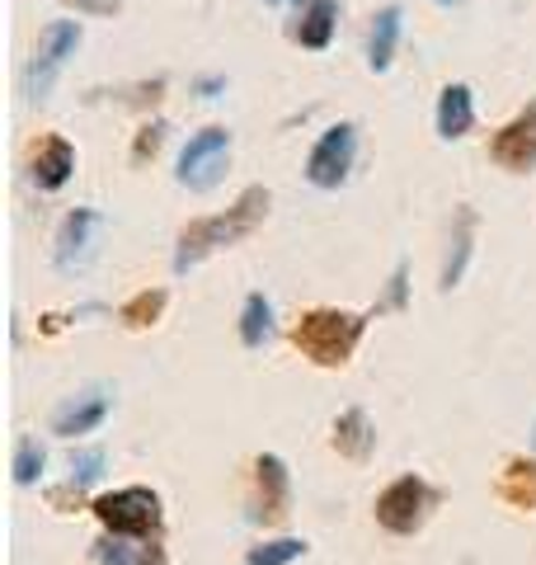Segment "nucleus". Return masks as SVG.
Returning a JSON list of instances; mask_svg holds the SVG:
<instances>
[{
  "mask_svg": "<svg viewBox=\"0 0 536 565\" xmlns=\"http://www.w3.org/2000/svg\"><path fill=\"white\" fill-rule=\"evenodd\" d=\"M71 174H76V147H71L66 137H47L39 151H33V166H29V180L39 184L43 193H57L71 184Z\"/></svg>",
  "mask_w": 536,
  "mask_h": 565,
  "instance_id": "f3484780",
  "label": "nucleus"
},
{
  "mask_svg": "<svg viewBox=\"0 0 536 565\" xmlns=\"http://www.w3.org/2000/svg\"><path fill=\"white\" fill-rule=\"evenodd\" d=\"M255 504H249V523H264V527H274L292 514V471L288 462H282L278 452H259V462H255Z\"/></svg>",
  "mask_w": 536,
  "mask_h": 565,
  "instance_id": "1a4fd4ad",
  "label": "nucleus"
},
{
  "mask_svg": "<svg viewBox=\"0 0 536 565\" xmlns=\"http://www.w3.org/2000/svg\"><path fill=\"white\" fill-rule=\"evenodd\" d=\"M264 6H274V10H288V14H301V6H307V0H264Z\"/></svg>",
  "mask_w": 536,
  "mask_h": 565,
  "instance_id": "c85d7f7f",
  "label": "nucleus"
},
{
  "mask_svg": "<svg viewBox=\"0 0 536 565\" xmlns=\"http://www.w3.org/2000/svg\"><path fill=\"white\" fill-rule=\"evenodd\" d=\"M405 39V10L400 6H382L372 14V29H367V71L372 76H386L396 66V52Z\"/></svg>",
  "mask_w": 536,
  "mask_h": 565,
  "instance_id": "4468645a",
  "label": "nucleus"
},
{
  "mask_svg": "<svg viewBox=\"0 0 536 565\" xmlns=\"http://www.w3.org/2000/svg\"><path fill=\"white\" fill-rule=\"evenodd\" d=\"M231 151H236V137H231L226 128H217V122L203 128V132H193L184 147H179V156H174V180H179V189L212 193V189L226 180Z\"/></svg>",
  "mask_w": 536,
  "mask_h": 565,
  "instance_id": "20e7f679",
  "label": "nucleus"
},
{
  "mask_svg": "<svg viewBox=\"0 0 536 565\" xmlns=\"http://www.w3.org/2000/svg\"><path fill=\"white\" fill-rule=\"evenodd\" d=\"M165 137H170V122H147V128H141L137 132V141H132V161L141 166V161H147V156H156L160 147H165Z\"/></svg>",
  "mask_w": 536,
  "mask_h": 565,
  "instance_id": "a878e982",
  "label": "nucleus"
},
{
  "mask_svg": "<svg viewBox=\"0 0 536 565\" xmlns=\"http://www.w3.org/2000/svg\"><path fill=\"white\" fill-rule=\"evenodd\" d=\"M104 467H109V452H104V448H76V452H71V467H66V490L57 494V504L66 500V494H76V500H81V494H85V490H89V486H95L99 476H104Z\"/></svg>",
  "mask_w": 536,
  "mask_h": 565,
  "instance_id": "aec40b11",
  "label": "nucleus"
},
{
  "mask_svg": "<svg viewBox=\"0 0 536 565\" xmlns=\"http://www.w3.org/2000/svg\"><path fill=\"white\" fill-rule=\"evenodd\" d=\"M357 147H363V132L357 122H330L325 132L315 137V147L307 156V184L320 193H334L353 180V166H357Z\"/></svg>",
  "mask_w": 536,
  "mask_h": 565,
  "instance_id": "0eeeda50",
  "label": "nucleus"
},
{
  "mask_svg": "<svg viewBox=\"0 0 536 565\" xmlns=\"http://www.w3.org/2000/svg\"><path fill=\"white\" fill-rule=\"evenodd\" d=\"M499 494H504L508 504H517V509H536V462H527V457H508Z\"/></svg>",
  "mask_w": 536,
  "mask_h": 565,
  "instance_id": "412c9836",
  "label": "nucleus"
},
{
  "mask_svg": "<svg viewBox=\"0 0 536 565\" xmlns=\"http://www.w3.org/2000/svg\"><path fill=\"white\" fill-rule=\"evenodd\" d=\"M85 43V29L81 20H52L43 33H39V47H33V57L24 66V99L29 104H43L52 95V85L66 71V62L81 52Z\"/></svg>",
  "mask_w": 536,
  "mask_h": 565,
  "instance_id": "39448f33",
  "label": "nucleus"
},
{
  "mask_svg": "<svg viewBox=\"0 0 536 565\" xmlns=\"http://www.w3.org/2000/svg\"><path fill=\"white\" fill-rule=\"evenodd\" d=\"M292 43H301L307 52H325L339 33V0H307L301 14H292Z\"/></svg>",
  "mask_w": 536,
  "mask_h": 565,
  "instance_id": "2eb2a0df",
  "label": "nucleus"
},
{
  "mask_svg": "<svg viewBox=\"0 0 536 565\" xmlns=\"http://www.w3.org/2000/svg\"><path fill=\"white\" fill-rule=\"evenodd\" d=\"M109 411H114L109 386H85V392L66 396L57 405V415H52V434L57 438H85V434H95L99 424L109 419Z\"/></svg>",
  "mask_w": 536,
  "mask_h": 565,
  "instance_id": "9d476101",
  "label": "nucleus"
},
{
  "mask_svg": "<svg viewBox=\"0 0 536 565\" xmlns=\"http://www.w3.org/2000/svg\"><path fill=\"white\" fill-rule=\"evenodd\" d=\"M274 297L268 292H249L240 302V344L249 353H259L268 340H274Z\"/></svg>",
  "mask_w": 536,
  "mask_h": 565,
  "instance_id": "a211bd4d",
  "label": "nucleus"
},
{
  "mask_svg": "<svg viewBox=\"0 0 536 565\" xmlns=\"http://www.w3.org/2000/svg\"><path fill=\"white\" fill-rule=\"evenodd\" d=\"M367 334V316L357 311H339V307H315L297 321V349L307 353L320 367H344L353 359V349L363 344Z\"/></svg>",
  "mask_w": 536,
  "mask_h": 565,
  "instance_id": "f03ea898",
  "label": "nucleus"
},
{
  "mask_svg": "<svg viewBox=\"0 0 536 565\" xmlns=\"http://www.w3.org/2000/svg\"><path fill=\"white\" fill-rule=\"evenodd\" d=\"M409 307V264L400 259L386 278V292L377 297V311H405Z\"/></svg>",
  "mask_w": 536,
  "mask_h": 565,
  "instance_id": "393cba45",
  "label": "nucleus"
},
{
  "mask_svg": "<svg viewBox=\"0 0 536 565\" xmlns=\"http://www.w3.org/2000/svg\"><path fill=\"white\" fill-rule=\"evenodd\" d=\"M438 504H442V490L409 471V476H396V481L377 494V523L396 537H415L419 527L433 519Z\"/></svg>",
  "mask_w": 536,
  "mask_h": 565,
  "instance_id": "423d86ee",
  "label": "nucleus"
},
{
  "mask_svg": "<svg viewBox=\"0 0 536 565\" xmlns=\"http://www.w3.org/2000/svg\"><path fill=\"white\" fill-rule=\"evenodd\" d=\"M433 128H438L442 141H461V137L475 132V90L467 81L442 85L438 109H433Z\"/></svg>",
  "mask_w": 536,
  "mask_h": 565,
  "instance_id": "ddd939ff",
  "label": "nucleus"
},
{
  "mask_svg": "<svg viewBox=\"0 0 536 565\" xmlns=\"http://www.w3.org/2000/svg\"><path fill=\"white\" fill-rule=\"evenodd\" d=\"M165 302H170V292H165V288H147V292H137L132 302H122V307H118V321H122V326H132V330H147V326L160 321Z\"/></svg>",
  "mask_w": 536,
  "mask_h": 565,
  "instance_id": "4be33fe9",
  "label": "nucleus"
},
{
  "mask_svg": "<svg viewBox=\"0 0 536 565\" xmlns=\"http://www.w3.org/2000/svg\"><path fill=\"white\" fill-rule=\"evenodd\" d=\"M95 561L99 565H165V552H160L156 542H132V537L104 533L95 542Z\"/></svg>",
  "mask_w": 536,
  "mask_h": 565,
  "instance_id": "6ab92c4d",
  "label": "nucleus"
},
{
  "mask_svg": "<svg viewBox=\"0 0 536 565\" xmlns=\"http://www.w3.org/2000/svg\"><path fill=\"white\" fill-rule=\"evenodd\" d=\"M301 556H307V542H301V537H268L259 546H249L245 565H292Z\"/></svg>",
  "mask_w": 536,
  "mask_h": 565,
  "instance_id": "b1692460",
  "label": "nucleus"
},
{
  "mask_svg": "<svg viewBox=\"0 0 536 565\" xmlns=\"http://www.w3.org/2000/svg\"><path fill=\"white\" fill-rule=\"evenodd\" d=\"M268 207H274V193H268L264 184H249L226 212H212V217L189 222L184 232H179V241H174V274L184 278V274L199 269L203 259L231 250V245H240L255 226H264Z\"/></svg>",
  "mask_w": 536,
  "mask_h": 565,
  "instance_id": "f257e3e1",
  "label": "nucleus"
},
{
  "mask_svg": "<svg viewBox=\"0 0 536 565\" xmlns=\"http://www.w3.org/2000/svg\"><path fill=\"white\" fill-rule=\"evenodd\" d=\"M330 444L339 457H349V462H367V457L377 452V424H372L363 405H349V411H339V419H334Z\"/></svg>",
  "mask_w": 536,
  "mask_h": 565,
  "instance_id": "dca6fc26",
  "label": "nucleus"
},
{
  "mask_svg": "<svg viewBox=\"0 0 536 565\" xmlns=\"http://www.w3.org/2000/svg\"><path fill=\"white\" fill-rule=\"evenodd\" d=\"M193 95H199V99H222L226 95V76H199V81H193Z\"/></svg>",
  "mask_w": 536,
  "mask_h": 565,
  "instance_id": "cd10ccee",
  "label": "nucleus"
},
{
  "mask_svg": "<svg viewBox=\"0 0 536 565\" xmlns=\"http://www.w3.org/2000/svg\"><path fill=\"white\" fill-rule=\"evenodd\" d=\"M10 471H14V486H39L43 471H47V448L39 444V438H20V444H14Z\"/></svg>",
  "mask_w": 536,
  "mask_h": 565,
  "instance_id": "5701e85b",
  "label": "nucleus"
},
{
  "mask_svg": "<svg viewBox=\"0 0 536 565\" xmlns=\"http://www.w3.org/2000/svg\"><path fill=\"white\" fill-rule=\"evenodd\" d=\"M89 514L104 523V533L114 537H132V542H151L165 523V509H160V494L151 486H122L109 490L89 504Z\"/></svg>",
  "mask_w": 536,
  "mask_h": 565,
  "instance_id": "7ed1b4c3",
  "label": "nucleus"
},
{
  "mask_svg": "<svg viewBox=\"0 0 536 565\" xmlns=\"http://www.w3.org/2000/svg\"><path fill=\"white\" fill-rule=\"evenodd\" d=\"M490 161L513 170V174H523V170L536 166V99L490 137Z\"/></svg>",
  "mask_w": 536,
  "mask_h": 565,
  "instance_id": "9b49d317",
  "label": "nucleus"
},
{
  "mask_svg": "<svg viewBox=\"0 0 536 565\" xmlns=\"http://www.w3.org/2000/svg\"><path fill=\"white\" fill-rule=\"evenodd\" d=\"M99 232H104V212L95 207H71L62 226H57V241H52V269L76 278L85 274L99 255Z\"/></svg>",
  "mask_w": 536,
  "mask_h": 565,
  "instance_id": "6e6552de",
  "label": "nucleus"
},
{
  "mask_svg": "<svg viewBox=\"0 0 536 565\" xmlns=\"http://www.w3.org/2000/svg\"><path fill=\"white\" fill-rule=\"evenodd\" d=\"M76 14H89V20H114L122 10V0H66Z\"/></svg>",
  "mask_w": 536,
  "mask_h": 565,
  "instance_id": "bb28decb",
  "label": "nucleus"
},
{
  "mask_svg": "<svg viewBox=\"0 0 536 565\" xmlns=\"http://www.w3.org/2000/svg\"><path fill=\"white\" fill-rule=\"evenodd\" d=\"M475 207H457L452 212V232H447V255H442V274H438V288L452 292L461 288V278H467L471 259H475Z\"/></svg>",
  "mask_w": 536,
  "mask_h": 565,
  "instance_id": "f8f14e48",
  "label": "nucleus"
},
{
  "mask_svg": "<svg viewBox=\"0 0 536 565\" xmlns=\"http://www.w3.org/2000/svg\"><path fill=\"white\" fill-rule=\"evenodd\" d=\"M433 6H438V10H457V6H461V0H433Z\"/></svg>",
  "mask_w": 536,
  "mask_h": 565,
  "instance_id": "c756f323",
  "label": "nucleus"
},
{
  "mask_svg": "<svg viewBox=\"0 0 536 565\" xmlns=\"http://www.w3.org/2000/svg\"><path fill=\"white\" fill-rule=\"evenodd\" d=\"M532 438H536V424H532Z\"/></svg>",
  "mask_w": 536,
  "mask_h": 565,
  "instance_id": "7c9ffc66",
  "label": "nucleus"
}]
</instances>
